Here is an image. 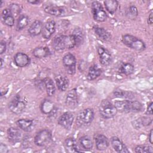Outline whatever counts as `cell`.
Listing matches in <instances>:
<instances>
[{"mask_svg": "<svg viewBox=\"0 0 153 153\" xmlns=\"http://www.w3.org/2000/svg\"><path fill=\"white\" fill-rule=\"evenodd\" d=\"M52 47L56 51H61L65 49H71L76 47V43L72 35L58 34L52 40Z\"/></svg>", "mask_w": 153, "mask_h": 153, "instance_id": "1", "label": "cell"}, {"mask_svg": "<svg viewBox=\"0 0 153 153\" xmlns=\"http://www.w3.org/2000/svg\"><path fill=\"white\" fill-rule=\"evenodd\" d=\"M114 105L117 111L123 113L139 112L143 109L142 104L137 100H116Z\"/></svg>", "mask_w": 153, "mask_h": 153, "instance_id": "2", "label": "cell"}, {"mask_svg": "<svg viewBox=\"0 0 153 153\" xmlns=\"http://www.w3.org/2000/svg\"><path fill=\"white\" fill-rule=\"evenodd\" d=\"M122 41L128 47L137 51H142L146 48V45L142 40L130 34L124 35Z\"/></svg>", "mask_w": 153, "mask_h": 153, "instance_id": "3", "label": "cell"}, {"mask_svg": "<svg viewBox=\"0 0 153 153\" xmlns=\"http://www.w3.org/2000/svg\"><path fill=\"white\" fill-rule=\"evenodd\" d=\"M94 117V111L91 108H85L81 111L76 116V124L78 127L89 126Z\"/></svg>", "mask_w": 153, "mask_h": 153, "instance_id": "4", "label": "cell"}, {"mask_svg": "<svg viewBox=\"0 0 153 153\" xmlns=\"http://www.w3.org/2000/svg\"><path fill=\"white\" fill-rule=\"evenodd\" d=\"M99 111L100 115L105 119L113 118L117 113V110L111 102L108 100H103L99 106Z\"/></svg>", "mask_w": 153, "mask_h": 153, "instance_id": "5", "label": "cell"}, {"mask_svg": "<svg viewBox=\"0 0 153 153\" xmlns=\"http://www.w3.org/2000/svg\"><path fill=\"white\" fill-rule=\"evenodd\" d=\"M91 13L93 19L97 22H103L108 17L102 4L98 1H93L91 3Z\"/></svg>", "mask_w": 153, "mask_h": 153, "instance_id": "6", "label": "cell"}, {"mask_svg": "<svg viewBox=\"0 0 153 153\" xmlns=\"http://www.w3.org/2000/svg\"><path fill=\"white\" fill-rule=\"evenodd\" d=\"M52 139L51 131L49 129H42L34 137V143L38 146H44L50 143Z\"/></svg>", "mask_w": 153, "mask_h": 153, "instance_id": "7", "label": "cell"}, {"mask_svg": "<svg viewBox=\"0 0 153 153\" xmlns=\"http://www.w3.org/2000/svg\"><path fill=\"white\" fill-rule=\"evenodd\" d=\"M63 66L69 75H74L76 72V59L71 53L66 54L62 59Z\"/></svg>", "mask_w": 153, "mask_h": 153, "instance_id": "8", "label": "cell"}, {"mask_svg": "<svg viewBox=\"0 0 153 153\" xmlns=\"http://www.w3.org/2000/svg\"><path fill=\"white\" fill-rule=\"evenodd\" d=\"M9 109L16 115L22 114L26 108L25 102L21 100L19 96H16L8 105Z\"/></svg>", "mask_w": 153, "mask_h": 153, "instance_id": "9", "label": "cell"}, {"mask_svg": "<svg viewBox=\"0 0 153 153\" xmlns=\"http://www.w3.org/2000/svg\"><path fill=\"white\" fill-rule=\"evenodd\" d=\"M65 104L71 109L75 108L78 104V97L76 88L70 90L65 97Z\"/></svg>", "mask_w": 153, "mask_h": 153, "instance_id": "10", "label": "cell"}, {"mask_svg": "<svg viewBox=\"0 0 153 153\" xmlns=\"http://www.w3.org/2000/svg\"><path fill=\"white\" fill-rule=\"evenodd\" d=\"M74 120V117L72 113L66 112L59 117L57 120L58 124L66 130H69L72 127Z\"/></svg>", "mask_w": 153, "mask_h": 153, "instance_id": "11", "label": "cell"}, {"mask_svg": "<svg viewBox=\"0 0 153 153\" xmlns=\"http://www.w3.org/2000/svg\"><path fill=\"white\" fill-rule=\"evenodd\" d=\"M97 53L99 57L100 63L103 66L109 65L112 61V56L111 53L102 47H98Z\"/></svg>", "mask_w": 153, "mask_h": 153, "instance_id": "12", "label": "cell"}, {"mask_svg": "<svg viewBox=\"0 0 153 153\" xmlns=\"http://www.w3.org/2000/svg\"><path fill=\"white\" fill-rule=\"evenodd\" d=\"M56 31V22L50 20L47 21L42 27V36L45 39H48Z\"/></svg>", "mask_w": 153, "mask_h": 153, "instance_id": "13", "label": "cell"}, {"mask_svg": "<svg viewBox=\"0 0 153 153\" xmlns=\"http://www.w3.org/2000/svg\"><path fill=\"white\" fill-rule=\"evenodd\" d=\"M14 62L17 67L23 68L30 63V59L26 54L18 52L14 56Z\"/></svg>", "mask_w": 153, "mask_h": 153, "instance_id": "14", "label": "cell"}, {"mask_svg": "<svg viewBox=\"0 0 153 153\" xmlns=\"http://www.w3.org/2000/svg\"><path fill=\"white\" fill-rule=\"evenodd\" d=\"M110 142L113 149L117 152L127 153L130 152L126 145L116 136H112L110 139Z\"/></svg>", "mask_w": 153, "mask_h": 153, "instance_id": "15", "label": "cell"}, {"mask_svg": "<svg viewBox=\"0 0 153 153\" xmlns=\"http://www.w3.org/2000/svg\"><path fill=\"white\" fill-rule=\"evenodd\" d=\"M7 136L9 142L13 144H15L21 140L22 134L19 129L11 127L7 130Z\"/></svg>", "mask_w": 153, "mask_h": 153, "instance_id": "16", "label": "cell"}, {"mask_svg": "<svg viewBox=\"0 0 153 153\" xmlns=\"http://www.w3.org/2000/svg\"><path fill=\"white\" fill-rule=\"evenodd\" d=\"M96 147L99 151L105 150L109 146L108 138L102 134H97L94 137Z\"/></svg>", "mask_w": 153, "mask_h": 153, "instance_id": "17", "label": "cell"}, {"mask_svg": "<svg viewBox=\"0 0 153 153\" xmlns=\"http://www.w3.org/2000/svg\"><path fill=\"white\" fill-rule=\"evenodd\" d=\"M64 148L67 152H79L81 150L78 147L76 140L73 137H68L64 142Z\"/></svg>", "mask_w": 153, "mask_h": 153, "instance_id": "18", "label": "cell"}, {"mask_svg": "<svg viewBox=\"0 0 153 153\" xmlns=\"http://www.w3.org/2000/svg\"><path fill=\"white\" fill-rule=\"evenodd\" d=\"M44 10L46 13L56 17L62 16L65 13L63 7L53 5H47L44 8Z\"/></svg>", "mask_w": 153, "mask_h": 153, "instance_id": "19", "label": "cell"}, {"mask_svg": "<svg viewBox=\"0 0 153 153\" xmlns=\"http://www.w3.org/2000/svg\"><path fill=\"white\" fill-rule=\"evenodd\" d=\"M1 20L7 26L11 27L14 24V16L9 8H5L1 13Z\"/></svg>", "mask_w": 153, "mask_h": 153, "instance_id": "20", "label": "cell"}, {"mask_svg": "<svg viewBox=\"0 0 153 153\" xmlns=\"http://www.w3.org/2000/svg\"><path fill=\"white\" fill-rule=\"evenodd\" d=\"M43 25L41 21L39 20H35L29 27L27 30L28 33L31 36H36L39 35L41 33H42Z\"/></svg>", "mask_w": 153, "mask_h": 153, "instance_id": "21", "label": "cell"}, {"mask_svg": "<svg viewBox=\"0 0 153 153\" xmlns=\"http://www.w3.org/2000/svg\"><path fill=\"white\" fill-rule=\"evenodd\" d=\"M56 85L60 91H66L69 87V79L65 75L59 74L54 78Z\"/></svg>", "mask_w": 153, "mask_h": 153, "instance_id": "22", "label": "cell"}, {"mask_svg": "<svg viewBox=\"0 0 153 153\" xmlns=\"http://www.w3.org/2000/svg\"><path fill=\"white\" fill-rule=\"evenodd\" d=\"M16 124L22 130L25 131H30L33 127V121L30 119L22 118L16 121Z\"/></svg>", "mask_w": 153, "mask_h": 153, "instance_id": "23", "label": "cell"}, {"mask_svg": "<svg viewBox=\"0 0 153 153\" xmlns=\"http://www.w3.org/2000/svg\"><path fill=\"white\" fill-rule=\"evenodd\" d=\"M152 120L151 118L149 117H142L133 121L132 122V125L133 127H134L136 129H138L142 127L150 125L152 123Z\"/></svg>", "mask_w": 153, "mask_h": 153, "instance_id": "24", "label": "cell"}, {"mask_svg": "<svg viewBox=\"0 0 153 153\" xmlns=\"http://www.w3.org/2000/svg\"><path fill=\"white\" fill-rule=\"evenodd\" d=\"M32 54L35 57L41 59L48 56L50 54V51L47 47L41 46L35 48L32 51Z\"/></svg>", "mask_w": 153, "mask_h": 153, "instance_id": "25", "label": "cell"}, {"mask_svg": "<svg viewBox=\"0 0 153 153\" xmlns=\"http://www.w3.org/2000/svg\"><path fill=\"white\" fill-rule=\"evenodd\" d=\"M102 71L100 68L96 65H93L89 68L87 78L88 81H93L98 78L102 74Z\"/></svg>", "mask_w": 153, "mask_h": 153, "instance_id": "26", "label": "cell"}, {"mask_svg": "<svg viewBox=\"0 0 153 153\" xmlns=\"http://www.w3.org/2000/svg\"><path fill=\"white\" fill-rule=\"evenodd\" d=\"M93 29L95 33L98 36V37L100 39L105 41H107L111 38V33L103 27L96 26L93 27Z\"/></svg>", "mask_w": 153, "mask_h": 153, "instance_id": "27", "label": "cell"}, {"mask_svg": "<svg viewBox=\"0 0 153 153\" xmlns=\"http://www.w3.org/2000/svg\"><path fill=\"white\" fill-rule=\"evenodd\" d=\"M79 144L81 148L84 150H90L93 148V142L88 136H82L79 139Z\"/></svg>", "mask_w": 153, "mask_h": 153, "instance_id": "28", "label": "cell"}, {"mask_svg": "<svg viewBox=\"0 0 153 153\" xmlns=\"http://www.w3.org/2000/svg\"><path fill=\"white\" fill-rule=\"evenodd\" d=\"M44 84L47 95L48 96H53L56 92V87L53 80L51 78L47 77L44 79Z\"/></svg>", "mask_w": 153, "mask_h": 153, "instance_id": "29", "label": "cell"}, {"mask_svg": "<svg viewBox=\"0 0 153 153\" xmlns=\"http://www.w3.org/2000/svg\"><path fill=\"white\" fill-rule=\"evenodd\" d=\"M106 10L111 14H114L118 6V2L116 0H106L104 1Z\"/></svg>", "mask_w": 153, "mask_h": 153, "instance_id": "30", "label": "cell"}, {"mask_svg": "<svg viewBox=\"0 0 153 153\" xmlns=\"http://www.w3.org/2000/svg\"><path fill=\"white\" fill-rule=\"evenodd\" d=\"M29 23V18L25 14L20 15L17 21L16 24V30L17 31L21 30L25 27H26Z\"/></svg>", "mask_w": 153, "mask_h": 153, "instance_id": "31", "label": "cell"}, {"mask_svg": "<svg viewBox=\"0 0 153 153\" xmlns=\"http://www.w3.org/2000/svg\"><path fill=\"white\" fill-rule=\"evenodd\" d=\"M72 35L75 39L76 47H78L79 45L82 44L84 37H83L82 32L80 28H78V27L75 28L73 31V33Z\"/></svg>", "mask_w": 153, "mask_h": 153, "instance_id": "32", "label": "cell"}, {"mask_svg": "<svg viewBox=\"0 0 153 153\" xmlns=\"http://www.w3.org/2000/svg\"><path fill=\"white\" fill-rule=\"evenodd\" d=\"M41 111L45 114H50L54 111V105L53 102L49 100H45L41 105Z\"/></svg>", "mask_w": 153, "mask_h": 153, "instance_id": "33", "label": "cell"}, {"mask_svg": "<svg viewBox=\"0 0 153 153\" xmlns=\"http://www.w3.org/2000/svg\"><path fill=\"white\" fill-rule=\"evenodd\" d=\"M120 72L126 75H131L134 72V66L130 63H123L120 67Z\"/></svg>", "mask_w": 153, "mask_h": 153, "instance_id": "34", "label": "cell"}, {"mask_svg": "<svg viewBox=\"0 0 153 153\" xmlns=\"http://www.w3.org/2000/svg\"><path fill=\"white\" fill-rule=\"evenodd\" d=\"M114 95L116 97H123V98H127L131 99L134 97L133 94L129 91L122 90H117L114 91Z\"/></svg>", "mask_w": 153, "mask_h": 153, "instance_id": "35", "label": "cell"}, {"mask_svg": "<svg viewBox=\"0 0 153 153\" xmlns=\"http://www.w3.org/2000/svg\"><path fill=\"white\" fill-rule=\"evenodd\" d=\"M134 152L137 153H152L153 148L149 145H140L135 147Z\"/></svg>", "mask_w": 153, "mask_h": 153, "instance_id": "36", "label": "cell"}, {"mask_svg": "<svg viewBox=\"0 0 153 153\" xmlns=\"http://www.w3.org/2000/svg\"><path fill=\"white\" fill-rule=\"evenodd\" d=\"M127 14H128L129 18H130L131 19H135L138 15V10H137V8H136V7L134 5H130V7L128 8Z\"/></svg>", "mask_w": 153, "mask_h": 153, "instance_id": "37", "label": "cell"}, {"mask_svg": "<svg viewBox=\"0 0 153 153\" xmlns=\"http://www.w3.org/2000/svg\"><path fill=\"white\" fill-rule=\"evenodd\" d=\"M9 9L10 10L11 12L12 13L13 15L14 16H17V14H19L20 13L21 9L20 7V5L19 4H13L10 5Z\"/></svg>", "mask_w": 153, "mask_h": 153, "instance_id": "38", "label": "cell"}, {"mask_svg": "<svg viewBox=\"0 0 153 153\" xmlns=\"http://www.w3.org/2000/svg\"><path fill=\"white\" fill-rule=\"evenodd\" d=\"M7 49L6 43L4 41H1L0 42V54H2L5 52Z\"/></svg>", "mask_w": 153, "mask_h": 153, "instance_id": "39", "label": "cell"}, {"mask_svg": "<svg viewBox=\"0 0 153 153\" xmlns=\"http://www.w3.org/2000/svg\"><path fill=\"white\" fill-rule=\"evenodd\" d=\"M152 102H151L149 104H148L147 106V109L146 111V114L147 115H152L153 111H152Z\"/></svg>", "mask_w": 153, "mask_h": 153, "instance_id": "40", "label": "cell"}, {"mask_svg": "<svg viewBox=\"0 0 153 153\" xmlns=\"http://www.w3.org/2000/svg\"><path fill=\"white\" fill-rule=\"evenodd\" d=\"M8 150L5 145H4L3 143H1L0 145V152L1 153H6L8 152Z\"/></svg>", "mask_w": 153, "mask_h": 153, "instance_id": "41", "label": "cell"}, {"mask_svg": "<svg viewBox=\"0 0 153 153\" xmlns=\"http://www.w3.org/2000/svg\"><path fill=\"white\" fill-rule=\"evenodd\" d=\"M153 13H152V10L151 11L149 16H148V23L149 25H152V19H153Z\"/></svg>", "mask_w": 153, "mask_h": 153, "instance_id": "42", "label": "cell"}, {"mask_svg": "<svg viewBox=\"0 0 153 153\" xmlns=\"http://www.w3.org/2000/svg\"><path fill=\"white\" fill-rule=\"evenodd\" d=\"M152 134H153V130H152V129H151L150 133H149V141L150 143H151V144H153Z\"/></svg>", "mask_w": 153, "mask_h": 153, "instance_id": "43", "label": "cell"}, {"mask_svg": "<svg viewBox=\"0 0 153 153\" xmlns=\"http://www.w3.org/2000/svg\"><path fill=\"white\" fill-rule=\"evenodd\" d=\"M27 2L31 4H33V5H35V4H38L41 2L39 0H36V1H27Z\"/></svg>", "mask_w": 153, "mask_h": 153, "instance_id": "44", "label": "cell"}, {"mask_svg": "<svg viewBox=\"0 0 153 153\" xmlns=\"http://www.w3.org/2000/svg\"><path fill=\"white\" fill-rule=\"evenodd\" d=\"M3 62H4V61H3L2 59H1V68H2V65H3Z\"/></svg>", "mask_w": 153, "mask_h": 153, "instance_id": "45", "label": "cell"}]
</instances>
